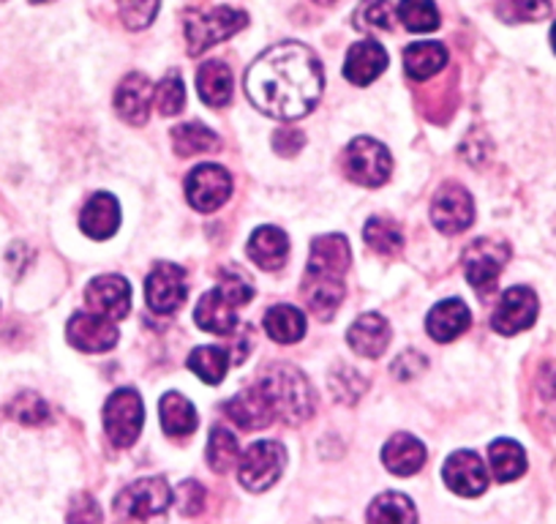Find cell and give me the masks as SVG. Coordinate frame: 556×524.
I'll use <instances>...</instances> for the list:
<instances>
[{
    "instance_id": "cell-21",
    "label": "cell",
    "mask_w": 556,
    "mask_h": 524,
    "mask_svg": "<svg viewBox=\"0 0 556 524\" xmlns=\"http://www.w3.org/2000/svg\"><path fill=\"white\" fill-rule=\"evenodd\" d=\"M388 68V52L379 41H357L350 47L344 61V77L352 85H371Z\"/></svg>"
},
{
    "instance_id": "cell-26",
    "label": "cell",
    "mask_w": 556,
    "mask_h": 524,
    "mask_svg": "<svg viewBox=\"0 0 556 524\" xmlns=\"http://www.w3.org/2000/svg\"><path fill=\"white\" fill-rule=\"evenodd\" d=\"M265 334L276 345H295V341H301L306 336V317H303V312L298 307L278 303V307L267 309Z\"/></svg>"
},
{
    "instance_id": "cell-44",
    "label": "cell",
    "mask_w": 556,
    "mask_h": 524,
    "mask_svg": "<svg viewBox=\"0 0 556 524\" xmlns=\"http://www.w3.org/2000/svg\"><path fill=\"white\" fill-rule=\"evenodd\" d=\"M303 146H306V137L298 128H278L276 137H273V148L281 157H295V153H301Z\"/></svg>"
},
{
    "instance_id": "cell-22",
    "label": "cell",
    "mask_w": 556,
    "mask_h": 524,
    "mask_svg": "<svg viewBox=\"0 0 556 524\" xmlns=\"http://www.w3.org/2000/svg\"><path fill=\"white\" fill-rule=\"evenodd\" d=\"M472 323V312L464 301L458 298H447V301H440L426 317V330L434 341H453L464 334Z\"/></svg>"
},
{
    "instance_id": "cell-36",
    "label": "cell",
    "mask_w": 556,
    "mask_h": 524,
    "mask_svg": "<svg viewBox=\"0 0 556 524\" xmlns=\"http://www.w3.org/2000/svg\"><path fill=\"white\" fill-rule=\"evenodd\" d=\"M399 17L412 34H431L440 28V12L431 0H401Z\"/></svg>"
},
{
    "instance_id": "cell-31",
    "label": "cell",
    "mask_w": 556,
    "mask_h": 524,
    "mask_svg": "<svg viewBox=\"0 0 556 524\" xmlns=\"http://www.w3.org/2000/svg\"><path fill=\"white\" fill-rule=\"evenodd\" d=\"M162 426L169 437H189L197 429V410L180 394H164L159 402Z\"/></svg>"
},
{
    "instance_id": "cell-43",
    "label": "cell",
    "mask_w": 556,
    "mask_h": 524,
    "mask_svg": "<svg viewBox=\"0 0 556 524\" xmlns=\"http://www.w3.org/2000/svg\"><path fill=\"white\" fill-rule=\"evenodd\" d=\"M175 502H178L184 516H197L205 508V489L197 481H184L175 491Z\"/></svg>"
},
{
    "instance_id": "cell-47",
    "label": "cell",
    "mask_w": 556,
    "mask_h": 524,
    "mask_svg": "<svg viewBox=\"0 0 556 524\" xmlns=\"http://www.w3.org/2000/svg\"><path fill=\"white\" fill-rule=\"evenodd\" d=\"M317 3H325V7H330V3H336V0H317Z\"/></svg>"
},
{
    "instance_id": "cell-23",
    "label": "cell",
    "mask_w": 556,
    "mask_h": 524,
    "mask_svg": "<svg viewBox=\"0 0 556 524\" xmlns=\"http://www.w3.org/2000/svg\"><path fill=\"white\" fill-rule=\"evenodd\" d=\"M346 341L363 358H379L390 345V325L382 314H363L346 330Z\"/></svg>"
},
{
    "instance_id": "cell-38",
    "label": "cell",
    "mask_w": 556,
    "mask_h": 524,
    "mask_svg": "<svg viewBox=\"0 0 556 524\" xmlns=\"http://www.w3.org/2000/svg\"><path fill=\"white\" fill-rule=\"evenodd\" d=\"M9 413H12L20 424L28 426H39L50 421V408L45 404V399H41L39 394H30V390H25V394H20V397L14 399Z\"/></svg>"
},
{
    "instance_id": "cell-40",
    "label": "cell",
    "mask_w": 556,
    "mask_h": 524,
    "mask_svg": "<svg viewBox=\"0 0 556 524\" xmlns=\"http://www.w3.org/2000/svg\"><path fill=\"white\" fill-rule=\"evenodd\" d=\"M156 93V104L162 110V115H178L186 104V88L180 74H167V77L159 83V88L153 90Z\"/></svg>"
},
{
    "instance_id": "cell-8",
    "label": "cell",
    "mask_w": 556,
    "mask_h": 524,
    "mask_svg": "<svg viewBox=\"0 0 556 524\" xmlns=\"http://www.w3.org/2000/svg\"><path fill=\"white\" fill-rule=\"evenodd\" d=\"M173 502V489L164 478H139L128 484L117 495L115 511L131 522H151L153 516H162Z\"/></svg>"
},
{
    "instance_id": "cell-12",
    "label": "cell",
    "mask_w": 556,
    "mask_h": 524,
    "mask_svg": "<svg viewBox=\"0 0 556 524\" xmlns=\"http://www.w3.org/2000/svg\"><path fill=\"white\" fill-rule=\"evenodd\" d=\"M232 195V175L218 164H200L186 178V197L191 208L202 213H213Z\"/></svg>"
},
{
    "instance_id": "cell-7",
    "label": "cell",
    "mask_w": 556,
    "mask_h": 524,
    "mask_svg": "<svg viewBox=\"0 0 556 524\" xmlns=\"http://www.w3.org/2000/svg\"><path fill=\"white\" fill-rule=\"evenodd\" d=\"M393 159L382 142L371 137H355L344 151V175L352 184L361 186H382L390 178Z\"/></svg>"
},
{
    "instance_id": "cell-24",
    "label": "cell",
    "mask_w": 556,
    "mask_h": 524,
    "mask_svg": "<svg viewBox=\"0 0 556 524\" xmlns=\"http://www.w3.org/2000/svg\"><path fill=\"white\" fill-rule=\"evenodd\" d=\"M249 257L254 260V265H260L262 271H278L290 257V240H287L285 229L278 227H260L254 229L249 240Z\"/></svg>"
},
{
    "instance_id": "cell-17",
    "label": "cell",
    "mask_w": 556,
    "mask_h": 524,
    "mask_svg": "<svg viewBox=\"0 0 556 524\" xmlns=\"http://www.w3.org/2000/svg\"><path fill=\"white\" fill-rule=\"evenodd\" d=\"M90 312L101 314L106 320H123L131 309V287L123 276H99L85 290Z\"/></svg>"
},
{
    "instance_id": "cell-2",
    "label": "cell",
    "mask_w": 556,
    "mask_h": 524,
    "mask_svg": "<svg viewBox=\"0 0 556 524\" xmlns=\"http://www.w3.org/2000/svg\"><path fill=\"white\" fill-rule=\"evenodd\" d=\"M346 269H350V244L344 235H323L312 240V257L303 276V298L325 323L339 312Z\"/></svg>"
},
{
    "instance_id": "cell-48",
    "label": "cell",
    "mask_w": 556,
    "mask_h": 524,
    "mask_svg": "<svg viewBox=\"0 0 556 524\" xmlns=\"http://www.w3.org/2000/svg\"><path fill=\"white\" fill-rule=\"evenodd\" d=\"M30 3H50V0H30Z\"/></svg>"
},
{
    "instance_id": "cell-3",
    "label": "cell",
    "mask_w": 556,
    "mask_h": 524,
    "mask_svg": "<svg viewBox=\"0 0 556 524\" xmlns=\"http://www.w3.org/2000/svg\"><path fill=\"white\" fill-rule=\"evenodd\" d=\"M273 404V413L281 415L287 424H301L314 413V394L306 374L292 366H273L256 379Z\"/></svg>"
},
{
    "instance_id": "cell-13",
    "label": "cell",
    "mask_w": 556,
    "mask_h": 524,
    "mask_svg": "<svg viewBox=\"0 0 556 524\" xmlns=\"http://www.w3.org/2000/svg\"><path fill=\"white\" fill-rule=\"evenodd\" d=\"M431 222L440 233L458 235L475 222V202L464 186L445 184L431 202Z\"/></svg>"
},
{
    "instance_id": "cell-27",
    "label": "cell",
    "mask_w": 556,
    "mask_h": 524,
    "mask_svg": "<svg viewBox=\"0 0 556 524\" xmlns=\"http://www.w3.org/2000/svg\"><path fill=\"white\" fill-rule=\"evenodd\" d=\"M447 63V50L440 41H415L404 50V68L412 79H429L442 72Z\"/></svg>"
},
{
    "instance_id": "cell-6",
    "label": "cell",
    "mask_w": 556,
    "mask_h": 524,
    "mask_svg": "<svg viewBox=\"0 0 556 524\" xmlns=\"http://www.w3.org/2000/svg\"><path fill=\"white\" fill-rule=\"evenodd\" d=\"M142 424H146V410L137 390L121 388L110 394L104 404V432L112 446L131 448L142 432Z\"/></svg>"
},
{
    "instance_id": "cell-4",
    "label": "cell",
    "mask_w": 556,
    "mask_h": 524,
    "mask_svg": "<svg viewBox=\"0 0 556 524\" xmlns=\"http://www.w3.org/2000/svg\"><path fill=\"white\" fill-rule=\"evenodd\" d=\"M254 298V290L240 276H224L216 290L205 292L197 303L194 323L202 330L216 336H229L238 328V307L249 303Z\"/></svg>"
},
{
    "instance_id": "cell-16",
    "label": "cell",
    "mask_w": 556,
    "mask_h": 524,
    "mask_svg": "<svg viewBox=\"0 0 556 524\" xmlns=\"http://www.w3.org/2000/svg\"><path fill=\"white\" fill-rule=\"evenodd\" d=\"M447 489L462 497H480L489 489V470L475 451H456L442 467Z\"/></svg>"
},
{
    "instance_id": "cell-28",
    "label": "cell",
    "mask_w": 556,
    "mask_h": 524,
    "mask_svg": "<svg viewBox=\"0 0 556 524\" xmlns=\"http://www.w3.org/2000/svg\"><path fill=\"white\" fill-rule=\"evenodd\" d=\"M197 90L207 107H227L232 101V72H229L227 63H205L197 72Z\"/></svg>"
},
{
    "instance_id": "cell-34",
    "label": "cell",
    "mask_w": 556,
    "mask_h": 524,
    "mask_svg": "<svg viewBox=\"0 0 556 524\" xmlns=\"http://www.w3.org/2000/svg\"><path fill=\"white\" fill-rule=\"evenodd\" d=\"M363 238H366V244L382 257H395L404 249V235H401L399 224L382 216L368 219L366 229H363Z\"/></svg>"
},
{
    "instance_id": "cell-25",
    "label": "cell",
    "mask_w": 556,
    "mask_h": 524,
    "mask_svg": "<svg viewBox=\"0 0 556 524\" xmlns=\"http://www.w3.org/2000/svg\"><path fill=\"white\" fill-rule=\"evenodd\" d=\"M382 462L393 475L409 478V475H415L417 470L426 464V448L417 437L393 435L388 442H384Z\"/></svg>"
},
{
    "instance_id": "cell-42",
    "label": "cell",
    "mask_w": 556,
    "mask_h": 524,
    "mask_svg": "<svg viewBox=\"0 0 556 524\" xmlns=\"http://www.w3.org/2000/svg\"><path fill=\"white\" fill-rule=\"evenodd\" d=\"M104 522V511L96 502V497L90 495H77L68 506L66 524H101Z\"/></svg>"
},
{
    "instance_id": "cell-33",
    "label": "cell",
    "mask_w": 556,
    "mask_h": 524,
    "mask_svg": "<svg viewBox=\"0 0 556 524\" xmlns=\"http://www.w3.org/2000/svg\"><path fill=\"white\" fill-rule=\"evenodd\" d=\"M173 148L178 157H197V153H211L218 148V137L213 135L205 123H184L173 128Z\"/></svg>"
},
{
    "instance_id": "cell-11",
    "label": "cell",
    "mask_w": 556,
    "mask_h": 524,
    "mask_svg": "<svg viewBox=\"0 0 556 524\" xmlns=\"http://www.w3.org/2000/svg\"><path fill=\"white\" fill-rule=\"evenodd\" d=\"M189 298V285H186V271L175 262H159L156 269L148 274L146 282V301L153 314H175Z\"/></svg>"
},
{
    "instance_id": "cell-29",
    "label": "cell",
    "mask_w": 556,
    "mask_h": 524,
    "mask_svg": "<svg viewBox=\"0 0 556 524\" xmlns=\"http://www.w3.org/2000/svg\"><path fill=\"white\" fill-rule=\"evenodd\" d=\"M368 524H417V511L412 500L401 491H384L368 506Z\"/></svg>"
},
{
    "instance_id": "cell-14",
    "label": "cell",
    "mask_w": 556,
    "mask_h": 524,
    "mask_svg": "<svg viewBox=\"0 0 556 524\" xmlns=\"http://www.w3.org/2000/svg\"><path fill=\"white\" fill-rule=\"evenodd\" d=\"M534 320H538V296L529 287H510L502 296L500 307L491 317V325H494L496 334L516 336L521 330L532 328Z\"/></svg>"
},
{
    "instance_id": "cell-18",
    "label": "cell",
    "mask_w": 556,
    "mask_h": 524,
    "mask_svg": "<svg viewBox=\"0 0 556 524\" xmlns=\"http://www.w3.org/2000/svg\"><path fill=\"white\" fill-rule=\"evenodd\" d=\"M153 85L146 74H128L115 90V110L131 126H142L151 115Z\"/></svg>"
},
{
    "instance_id": "cell-32",
    "label": "cell",
    "mask_w": 556,
    "mask_h": 524,
    "mask_svg": "<svg viewBox=\"0 0 556 524\" xmlns=\"http://www.w3.org/2000/svg\"><path fill=\"white\" fill-rule=\"evenodd\" d=\"M229 363H232V355L224 347H197L189 355V369L207 385L222 383L227 377Z\"/></svg>"
},
{
    "instance_id": "cell-41",
    "label": "cell",
    "mask_w": 556,
    "mask_h": 524,
    "mask_svg": "<svg viewBox=\"0 0 556 524\" xmlns=\"http://www.w3.org/2000/svg\"><path fill=\"white\" fill-rule=\"evenodd\" d=\"M162 0H121V20L128 30H142L156 20Z\"/></svg>"
},
{
    "instance_id": "cell-9",
    "label": "cell",
    "mask_w": 556,
    "mask_h": 524,
    "mask_svg": "<svg viewBox=\"0 0 556 524\" xmlns=\"http://www.w3.org/2000/svg\"><path fill=\"white\" fill-rule=\"evenodd\" d=\"M245 28V14L235 12L229 7L211 9V12L191 14L189 23H186V39H189V52L191 55H202L205 50H211L218 41L232 39L238 30Z\"/></svg>"
},
{
    "instance_id": "cell-45",
    "label": "cell",
    "mask_w": 556,
    "mask_h": 524,
    "mask_svg": "<svg viewBox=\"0 0 556 524\" xmlns=\"http://www.w3.org/2000/svg\"><path fill=\"white\" fill-rule=\"evenodd\" d=\"M521 20H545L556 12V0H513Z\"/></svg>"
},
{
    "instance_id": "cell-46",
    "label": "cell",
    "mask_w": 556,
    "mask_h": 524,
    "mask_svg": "<svg viewBox=\"0 0 556 524\" xmlns=\"http://www.w3.org/2000/svg\"><path fill=\"white\" fill-rule=\"evenodd\" d=\"M551 45H554V52H556V25L551 28Z\"/></svg>"
},
{
    "instance_id": "cell-19",
    "label": "cell",
    "mask_w": 556,
    "mask_h": 524,
    "mask_svg": "<svg viewBox=\"0 0 556 524\" xmlns=\"http://www.w3.org/2000/svg\"><path fill=\"white\" fill-rule=\"evenodd\" d=\"M224 413H227L229 419H232L235 424L245 432L265 429V426L276 419L270 399H267V394L256 383H254V388H245L243 394H238L235 399H229V402L224 404Z\"/></svg>"
},
{
    "instance_id": "cell-15",
    "label": "cell",
    "mask_w": 556,
    "mask_h": 524,
    "mask_svg": "<svg viewBox=\"0 0 556 524\" xmlns=\"http://www.w3.org/2000/svg\"><path fill=\"white\" fill-rule=\"evenodd\" d=\"M68 345L83 352H106L117 345V328L112 320L93 312H79L66 325Z\"/></svg>"
},
{
    "instance_id": "cell-1",
    "label": "cell",
    "mask_w": 556,
    "mask_h": 524,
    "mask_svg": "<svg viewBox=\"0 0 556 524\" xmlns=\"http://www.w3.org/2000/svg\"><path fill=\"white\" fill-rule=\"evenodd\" d=\"M325 88L323 63L308 47L285 41L262 52L245 74L251 104L278 121L303 117Z\"/></svg>"
},
{
    "instance_id": "cell-10",
    "label": "cell",
    "mask_w": 556,
    "mask_h": 524,
    "mask_svg": "<svg viewBox=\"0 0 556 524\" xmlns=\"http://www.w3.org/2000/svg\"><path fill=\"white\" fill-rule=\"evenodd\" d=\"M285 448L276 440H260L245 448L238 462V481L249 491H265L285 473Z\"/></svg>"
},
{
    "instance_id": "cell-39",
    "label": "cell",
    "mask_w": 556,
    "mask_h": 524,
    "mask_svg": "<svg viewBox=\"0 0 556 524\" xmlns=\"http://www.w3.org/2000/svg\"><path fill=\"white\" fill-rule=\"evenodd\" d=\"M330 390H333L339 402L352 404L357 402L363 390H366V379L357 374V369L339 366L333 374H330Z\"/></svg>"
},
{
    "instance_id": "cell-30",
    "label": "cell",
    "mask_w": 556,
    "mask_h": 524,
    "mask_svg": "<svg viewBox=\"0 0 556 524\" xmlns=\"http://www.w3.org/2000/svg\"><path fill=\"white\" fill-rule=\"evenodd\" d=\"M489 464L496 481L510 484L527 473V453L516 440H496L489 446Z\"/></svg>"
},
{
    "instance_id": "cell-37",
    "label": "cell",
    "mask_w": 556,
    "mask_h": 524,
    "mask_svg": "<svg viewBox=\"0 0 556 524\" xmlns=\"http://www.w3.org/2000/svg\"><path fill=\"white\" fill-rule=\"evenodd\" d=\"M355 25L361 30H390L393 9L388 0H361V7L355 9Z\"/></svg>"
},
{
    "instance_id": "cell-5",
    "label": "cell",
    "mask_w": 556,
    "mask_h": 524,
    "mask_svg": "<svg viewBox=\"0 0 556 524\" xmlns=\"http://www.w3.org/2000/svg\"><path fill=\"white\" fill-rule=\"evenodd\" d=\"M510 260V246L505 240L494 238H478L475 244H469L464 249V274H467V282L472 285V290H478L480 296H489L496 287V279H500L502 269Z\"/></svg>"
},
{
    "instance_id": "cell-20",
    "label": "cell",
    "mask_w": 556,
    "mask_h": 524,
    "mask_svg": "<svg viewBox=\"0 0 556 524\" xmlns=\"http://www.w3.org/2000/svg\"><path fill=\"white\" fill-rule=\"evenodd\" d=\"M79 227L90 240L112 238L121 227V205H117L115 197L106 195V191L90 197L83 208V216H79Z\"/></svg>"
},
{
    "instance_id": "cell-35",
    "label": "cell",
    "mask_w": 556,
    "mask_h": 524,
    "mask_svg": "<svg viewBox=\"0 0 556 524\" xmlns=\"http://www.w3.org/2000/svg\"><path fill=\"white\" fill-rule=\"evenodd\" d=\"M240 462L238 457V437L224 426H216L207 440V464L213 473H229L235 464Z\"/></svg>"
}]
</instances>
